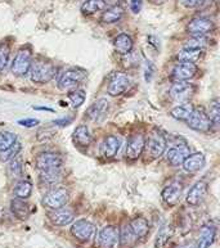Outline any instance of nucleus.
<instances>
[{
    "label": "nucleus",
    "instance_id": "09e8293b",
    "mask_svg": "<svg viewBox=\"0 0 220 248\" xmlns=\"http://www.w3.org/2000/svg\"><path fill=\"white\" fill-rule=\"evenodd\" d=\"M176 248H196V245H194V242H183V243H180V245L176 246Z\"/></svg>",
    "mask_w": 220,
    "mask_h": 248
},
{
    "label": "nucleus",
    "instance_id": "a18cd8bd",
    "mask_svg": "<svg viewBox=\"0 0 220 248\" xmlns=\"http://www.w3.org/2000/svg\"><path fill=\"white\" fill-rule=\"evenodd\" d=\"M179 1L186 8H196L200 0H179Z\"/></svg>",
    "mask_w": 220,
    "mask_h": 248
},
{
    "label": "nucleus",
    "instance_id": "20e7f679",
    "mask_svg": "<svg viewBox=\"0 0 220 248\" xmlns=\"http://www.w3.org/2000/svg\"><path fill=\"white\" fill-rule=\"evenodd\" d=\"M70 200V192L64 186H54L49 192H47L41 200V204L49 210L64 207Z\"/></svg>",
    "mask_w": 220,
    "mask_h": 248
},
{
    "label": "nucleus",
    "instance_id": "aec40b11",
    "mask_svg": "<svg viewBox=\"0 0 220 248\" xmlns=\"http://www.w3.org/2000/svg\"><path fill=\"white\" fill-rule=\"evenodd\" d=\"M120 145H121V141L116 135H107L101 143L99 153L105 159H111L117 155Z\"/></svg>",
    "mask_w": 220,
    "mask_h": 248
},
{
    "label": "nucleus",
    "instance_id": "c9c22d12",
    "mask_svg": "<svg viewBox=\"0 0 220 248\" xmlns=\"http://www.w3.org/2000/svg\"><path fill=\"white\" fill-rule=\"evenodd\" d=\"M21 149H22V145L19 141H16L15 144L11 145L9 148L4 149L0 152V161H3V162H8V161H11V159L16 158L18 153L21 152Z\"/></svg>",
    "mask_w": 220,
    "mask_h": 248
},
{
    "label": "nucleus",
    "instance_id": "c85d7f7f",
    "mask_svg": "<svg viewBox=\"0 0 220 248\" xmlns=\"http://www.w3.org/2000/svg\"><path fill=\"white\" fill-rule=\"evenodd\" d=\"M11 210L13 215L18 217L19 220H26L30 216V206L25 202V200H18V198L12 200Z\"/></svg>",
    "mask_w": 220,
    "mask_h": 248
},
{
    "label": "nucleus",
    "instance_id": "6ab92c4d",
    "mask_svg": "<svg viewBox=\"0 0 220 248\" xmlns=\"http://www.w3.org/2000/svg\"><path fill=\"white\" fill-rule=\"evenodd\" d=\"M49 220L52 221L56 226H66L72 224L75 220V212L71 208L68 207H61L57 210H52L48 215Z\"/></svg>",
    "mask_w": 220,
    "mask_h": 248
},
{
    "label": "nucleus",
    "instance_id": "e433bc0d",
    "mask_svg": "<svg viewBox=\"0 0 220 248\" xmlns=\"http://www.w3.org/2000/svg\"><path fill=\"white\" fill-rule=\"evenodd\" d=\"M68 99L71 102L72 107L74 108H80L82 104L85 103L86 99V93L82 89H74L67 94Z\"/></svg>",
    "mask_w": 220,
    "mask_h": 248
},
{
    "label": "nucleus",
    "instance_id": "de8ad7c7",
    "mask_svg": "<svg viewBox=\"0 0 220 248\" xmlns=\"http://www.w3.org/2000/svg\"><path fill=\"white\" fill-rule=\"evenodd\" d=\"M72 121H74V119H72V117H67V119L64 117V119L57 120V121H54L53 124H54V125H57V126H67V125H70Z\"/></svg>",
    "mask_w": 220,
    "mask_h": 248
},
{
    "label": "nucleus",
    "instance_id": "f257e3e1",
    "mask_svg": "<svg viewBox=\"0 0 220 248\" xmlns=\"http://www.w3.org/2000/svg\"><path fill=\"white\" fill-rule=\"evenodd\" d=\"M29 74L35 84H47L56 76L57 67L50 61L39 58V60L32 61Z\"/></svg>",
    "mask_w": 220,
    "mask_h": 248
},
{
    "label": "nucleus",
    "instance_id": "ddd939ff",
    "mask_svg": "<svg viewBox=\"0 0 220 248\" xmlns=\"http://www.w3.org/2000/svg\"><path fill=\"white\" fill-rule=\"evenodd\" d=\"M183 183L180 180H173L165 186L162 193H161V197H162V201L164 203L169 207H174L176 204L179 203L180 198H182V194H183Z\"/></svg>",
    "mask_w": 220,
    "mask_h": 248
},
{
    "label": "nucleus",
    "instance_id": "dca6fc26",
    "mask_svg": "<svg viewBox=\"0 0 220 248\" xmlns=\"http://www.w3.org/2000/svg\"><path fill=\"white\" fill-rule=\"evenodd\" d=\"M144 147H146V138H144V135H142V134L131 135L126 141V151H125L126 158L130 159V161L138 159L142 155L143 151L146 149Z\"/></svg>",
    "mask_w": 220,
    "mask_h": 248
},
{
    "label": "nucleus",
    "instance_id": "9d476101",
    "mask_svg": "<svg viewBox=\"0 0 220 248\" xmlns=\"http://www.w3.org/2000/svg\"><path fill=\"white\" fill-rule=\"evenodd\" d=\"M180 141L173 143L172 147L165 151V158L172 166H179L183 163L187 155H189V147L187 144V141L183 139H179Z\"/></svg>",
    "mask_w": 220,
    "mask_h": 248
},
{
    "label": "nucleus",
    "instance_id": "a19ab883",
    "mask_svg": "<svg viewBox=\"0 0 220 248\" xmlns=\"http://www.w3.org/2000/svg\"><path fill=\"white\" fill-rule=\"evenodd\" d=\"M209 45V40L205 36H192L189 40L186 41L184 48H190V49H201L206 48Z\"/></svg>",
    "mask_w": 220,
    "mask_h": 248
},
{
    "label": "nucleus",
    "instance_id": "393cba45",
    "mask_svg": "<svg viewBox=\"0 0 220 248\" xmlns=\"http://www.w3.org/2000/svg\"><path fill=\"white\" fill-rule=\"evenodd\" d=\"M113 46H115L116 52L119 54L126 56V54L131 53V50L134 48V41H133L130 35H127L125 32L119 33L113 40Z\"/></svg>",
    "mask_w": 220,
    "mask_h": 248
},
{
    "label": "nucleus",
    "instance_id": "49530a36",
    "mask_svg": "<svg viewBox=\"0 0 220 248\" xmlns=\"http://www.w3.org/2000/svg\"><path fill=\"white\" fill-rule=\"evenodd\" d=\"M211 4H213V0H200L197 4L198 9H201V11H204V9H207L209 7H211Z\"/></svg>",
    "mask_w": 220,
    "mask_h": 248
},
{
    "label": "nucleus",
    "instance_id": "6e6552de",
    "mask_svg": "<svg viewBox=\"0 0 220 248\" xmlns=\"http://www.w3.org/2000/svg\"><path fill=\"white\" fill-rule=\"evenodd\" d=\"M168 147V139L164 134L161 133L160 130H153L151 135L148 137V140H146L147 153H148L152 158H158L164 155Z\"/></svg>",
    "mask_w": 220,
    "mask_h": 248
},
{
    "label": "nucleus",
    "instance_id": "423d86ee",
    "mask_svg": "<svg viewBox=\"0 0 220 248\" xmlns=\"http://www.w3.org/2000/svg\"><path fill=\"white\" fill-rule=\"evenodd\" d=\"M97 233V226L93 222L85 218H80L72 222L71 225V234L78 241L80 242H89L95 237Z\"/></svg>",
    "mask_w": 220,
    "mask_h": 248
},
{
    "label": "nucleus",
    "instance_id": "4468645a",
    "mask_svg": "<svg viewBox=\"0 0 220 248\" xmlns=\"http://www.w3.org/2000/svg\"><path fill=\"white\" fill-rule=\"evenodd\" d=\"M130 84L131 80L126 74H124V72H115L111 76V78H110L107 93L111 96H119L129 89Z\"/></svg>",
    "mask_w": 220,
    "mask_h": 248
},
{
    "label": "nucleus",
    "instance_id": "c03bdc74",
    "mask_svg": "<svg viewBox=\"0 0 220 248\" xmlns=\"http://www.w3.org/2000/svg\"><path fill=\"white\" fill-rule=\"evenodd\" d=\"M143 0H130V11L134 15H138L139 12L142 11Z\"/></svg>",
    "mask_w": 220,
    "mask_h": 248
},
{
    "label": "nucleus",
    "instance_id": "2f4dec72",
    "mask_svg": "<svg viewBox=\"0 0 220 248\" xmlns=\"http://www.w3.org/2000/svg\"><path fill=\"white\" fill-rule=\"evenodd\" d=\"M204 56V50L201 49H190V48H183L178 53V60L180 62H189V63H196L201 60Z\"/></svg>",
    "mask_w": 220,
    "mask_h": 248
},
{
    "label": "nucleus",
    "instance_id": "7ed1b4c3",
    "mask_svg": "<svg viewBox=\"0 0 220 248\" xmlns=\"http://www.w3.org/2000/svg\"><path fill=\"white\" fill-rule=\"evenodd\" d=\"M31 63H32V50L29 45H23L17 50L15 58L12 61V74L17 78H25L30 72Z\"/></svg>",
    "mask_w": 220,
    "mask_h": 248
},
{
    "label": "nucleus",
    "instance_id": "a878e982",
    "mask_svg": "<svg viewBox=\"0 0 220 248\" xmlns=\"http://www.w3.org/2000/svg\"><path fill=\"white\" fill-rule=\"evenodd\" d=\"M129 225H130L133 233L137 235L138 239H143L146 238L149 233V222L146 217H142V216H138V217L131 218L129 221Z\"/></svg>",
    "mask_w": 220,
    "mask_h": 248
},
{
    "label": "nucleus",
    "instance_id": "72a5a7b5",
    "mask_svg": "<svg viewBox=\"0 0 220 248\" xmlns=\"http://www.w3.org/2000/svg\"><path fill=\"white\" fill-rule=\"evenodd\" d=\"M207 117L210 119L213 126H219L220 124V100L218 98H214L209 103L207 108Z\"/></svg>",
    "mask_w": 220,
    "mask_h": 248
},
{
    "label": "nucleus",
    "instance_id": "0eeeda50",
    "mask_svg": "<svg viewBox=\"0 0 220 248\" xmlns=\"http://www.w3.org/2000/svg\"><path fill=\"white\" fill-rule=\"evenodd\" d=\"M194 94H196V85L189 81H175L169 90L170 98L178 103L189 102Z\"/></svg>",
    "mask_w": 220,
    "mask_h": 248
},
{
    "label": "nucleus",
    "instance_id": "cd10ccee",
    "mask_svg": "<svg viewBox=\"0 0 220 248\" xmlns=\"http://www.w3.org/2000/svg\"><path fill=\"white\" fill-rule=\"evenodd\" d=\"M63 180V172L62 169H56V170L41 171L40 172V182L45 186H58Z\"/></svg>",
    "mask_w": 220,
    "mask_h": 248
},
{
    "label": "nucleus",
    "instance_id": "412c9836",
    "mask_svg": "<svg viewBox=\"0 0 220 248\" xmlns=\"http://www.w3.org/2000/svg\"><path fill=\"white\" fill-rule=\"evenodd\" d=\"M217 239V226L213 224H206L201 228L200 239H198L196 248H210Z\"/></svg>",
    "mask_w": 220,
    "mask_h": 248
},
{
    "label": "nucleus",
    "instance_id": "f8f14e48",
    "mask_svg": "<svg viewBox=\"0 0 220 248\" xmlns=\"http://www.w3.org/2000/svg\"><path fill=\"white\" fill-rule=\"evenodd\" d=\"M119 241V229L115 225L103 226L95 238L97 248H113Z\"/></svg>",
    "mask_w": 220,
    "mask_h": 248
},
{
    "label": "nucleus",
    "instance_id": "4c0bfd02",
    "mask_svg": "<svg viewBox=\"0 0 220 248\" xmlns=\"http://www.w3.org/2000/svg\"><path fill=\"white\" fill-rule=\"evenodd\" d=\"M173 237V228L172 226H164L161 228V230L157 234L156 245L158 248L166 247V245L169 243V241L172 239Z\"/></svg>",
    "mask_w": 220,
    "mask_h": 248
},
{
    "label": "nucleus",
    "instance_id": "a211bd4d",
    "mask_svg": "<svg viewBox=\"0 0 220 248\" xmlns=\"http://www.w3.org/2000/svg\"><path fill=\"white\" fill-rule=\"evenodd\" d=\"M207 190H209L207 184L205 182H202V180L193 184V186L189 189V192L187 193V203L189 204L190 207H197V206H200L206 200Z\"/></svg>",
    "mask_w": 220,
    "mask_h": 248
},
{
    "label": "nucleus",
    "instance_id": "2eb2a0df",
    "mask_svg": "<svg viewBox=\"0 0 220 248\" xmlns=\"http://www.w3.org/2000/svg\"><path fill=\"white\" fill-rule=\"evenodd\" d=\"M197 64L189 62H178L172 70V78L174 81H189L197 75Z\"/></svg>",
    "mask_w": 220,
    "mask_h": 248
},
{
    "label": "nucleus",
    "instance_id": "473e14b6",
    "mask_svg": "<svg viewBox=\"0 0 220 248\" xmlns=\"http://www.w3.org/2000/svg\"><path fill=\"white\" fill-rule=\"evenodd\" d=\"M106 5V0H85L81 5V12L86 16L94 15L97 12L105 11Z\"/></svg>",
    "mask_w": 220,
    "mask_h": 248
},
{
    "label": "nucleus",
    "instance_id": "c756f323",
    "mask_svg": "<svg viewBox=\"0 0 220 248\" xmlns=\"http://www.w3.org/2000/svg\"><path fill=\"white\" fill-rule=\"evenodd\" d=\"M124 16V8L121 5H113L103 12L101 17V21L106 25H111V23L119 22L120 19L123 18Z\"/></svg>",
    "mask_w": 220,
    "mask_h": 248
},
{
    "label": "nucleus",
    "instance_id": "1a4fd4ad",
    "mask_svg": "<svg viewBox=\"0 0 220 248\" xmlns=\"http://www.w3.org/2000/svg\"><path fill=\"white\" fill-rule=\"evenodd\" d=\"M186 123L189 129L198 133H210L213 130V124L207 117V113L202 108H194L192 115Z\"/></svg>",
    "mask_w": 220,
    "mask_h": 248
},
{
    "label": "nucleus",
    "instance_id": "79ce46f5",
    "mask_svg": "<svg viewBox=\"0 0 220 248\" xmlns=\"http://www.w3.org/2000/svg\"><path fill=\"white\" fill-rule=\"evenodd\" d=\"M153 75H155V66L152 64V62H147L146 67H144V78L147 82L152 81Z\"/></svg>",
    "mask_w": 220,
    "mask_h": 248
},
{
    "label": "nucleus",
    "instance_id": "37998d69",
    "mask_svg": "<svg viewBox=\"0 0 220 248\" xmlns=\"http://www.w3.org/2000/svg\"><path fill=\"white\" fill-rule=\"evenodd\" d=\"M40 124V121L36 119H25V120H19L18 125L23 126V127H35Z\"/></svg>",
    "mask_w": 220,
    "mask_h": 248
},
{
    "label": "nucleus",
    "instance_id": "f704fd0d",
    "mask_svg": "<svg viewBox=\"0 0 220 248\" xmlns=\"http://www.w3.org/2000/svg\"><path fill=\"white\" fill-rule=\"evenodd\" d=\"M22 161L19 158H13L9 161L7 166V174L11 179H18L22 176Z\"/></svg>",
    "mask_w": 220,
    "mask_h": 248
},
{
    "label": "nucleus",
    "instance_id": "39448f33",
    "mask_svg": "<svg viewBox=\"0 0 220 248\" xmlns=\"http://www.w3.org/2000/svg\"><path fill=\"white\" fill-rule=\"evenodd\" d=\"M62 165H63V158L60 153L47 151V152L39 153L35 157V167L39 172L62 169Z\"/></svg>",
    "mask_w": 220,
    "mask_h": 248
},
{
    "label": "nucleus",
    "instance_id": "b1692460",
    "mask_svg": "<svg viewBox=\"0 0 220 248\" xmlns=\"http://www.w3.org/2000/svg\"><path fill=\"white\" fill-rule=\"evenodd\" d=\"M138 238L133 233L129 222L127 224H124L121 226V229L119 230V243L121 248H133L135 247V245L138 243Z\"/></svg>",
    "mask_w": 220,
    "mask_h": 248
},
{
    "label": "nucleus",
    "instance_id": "4be33fe9",
    "mask_svg": "<svg viewBox=\"0 0 220 248\" xmlns=\"http://www.w3.org/2000/svg\"><path fill=\"white\" fill-rule=\"evenodd\" d=\"M206 163V158L204 153H192V155H187V158L183 161V169L186 172H189V174H194V172H197L201 169H204Z\"/></svg>",
    "mask_w": 220,
    "mask_h": 248
},
{
    "label": "nucleus",
    "instance_id": "58836bf2",
    "mask_svg": "<svg viewBox=\"0 0 220 248\" xmlns=\"http://www.w3.org/2000/svg\"><path fill=\"white\" fill-rule=\"evenodd\" d=\"M17 141V135L12 131H0V152L9 148Z\"/></svg>",
    "mask_w": 220,
    "mask_h": 248
},
{
    "label": "nucleus",
    "instance_id": "f3484780",
    "mask_svg": "<svg viewBox=\"0 0 220 248\" xmlns=\"http://www.w3.org/2000/svg\"><path fill=\"white\" fill-rule=\"evenodd\" d=\"M109 109L110 102L106 98H101L86 109V117L94 123H102L109 113Z\"/></svg>",
    "mask_w": 220,
    "mask_h": 248
},
{
    "label": "nucleus",
    "instance_id": "9b49d317",
    "mask_svg": "<svg viewBox=\"0 0 220 248\" xmlns=\"http://www.w3.org/2000/svg\"><path fill=\"white\" fill-rule=\"evenodd\" d=\"M214 29H215V23L206 17H196L190 19L186 27L187 32L190 36H206L210 32H213Z\"/></svg>",
    "mask_w": 220,
    "mask_h": 248
},
{
    "label": "nucleus",
    "instance_id": "7c9ffc66",
    "mask_svg": "<svg viewBox=\"0 0 220 248\" xmlns=\"http://www.w3.org/2000/svg\"><path fill=\"white\" fill-rule=\"evenodd\" d=\"M32 193V183L27 179H21L16 183L15 189H13V194L16 198L18 200H27L29 197H31Z\"/></svg>",
    "mask_w": 220,
    "mask_h": 248
},
{
    "label": "nucleus",
    "instance_id": "bb28decb",
    "mask_svg": "<svg viewBox=\"0 0 220 248\" xmlns=\"http://www.w3.org/2000/svg\"><path fill=\"white\" fill-rule=\"evenodd\" d=\"M194 109V106L189 102H184V103H180L179 106H176L170 111V116L173 119L178 120V121H184L186 123L187 120L189 119V116L192 115V112Z\"/></svg>",
    "mask_w": 220,
    "mask_h": 248
},
{
    "label": "nucleus",
    "instance_id": "8fccbe9b",
    "mask_svg": "<svg viewBox=\"0 0 220 248\" xmlns=\"http://www.w3.org/2000/svg\"><path fill=\"white\" fill-rule=\"evenodd\" d=\"M34 109H37V111H49V112H53L52 108H48V107H32Z\"/></svg>",
    "mask_w": 220,
    "mask_h": 248
},
{
    "label": "nucleus",
    "instance_id": "5701e85b",
    "mask_svg": "<svg viewBox=\"0 0 220 248\" xmlns=\"http://www.w3.org/2000/svg\"><path fill=\"white\" fill-rule=\"evenodd\" d=\"M72 139H74L75 144L78 145V147H81V148H88L93 143L92 133H90L89 127L86 125H79L74 130Z\"/></svg>",
    "mask_w": 220,
    "mask_h": 248
},
{
    "label": "nucleus",
    "instance_id": "3c124183",
    "mask_svg": "<svg viewBox=\"0 0 220 248\" xmlns=\"http://www.w3.org/2000/svg\"><path fill=\"white\" fill-rule=\"evenodd\" d=\"M152 1L156 4H161V3H164V1H166V0H152Z\"/></svg>",
    "mask_w": 220,
    "mask_h": 248
},
{
    "label": "nucleus",
    "instance_id": "ea45409f",
    "mask_svg": "<svg viewBox=\"0 0 220 248\" xmlns=\"http://www.w3.org/2000/svg\"><path fill=\"white\" fill-rule=\"evenodd\" d=\"M11 56V46L8 43H0V74L5 71Z\"/></svg>",
    "mask_w": 220,
    "mask_h": 248
},
{
    "label": "nucleus",
    "instance_id": "f03ea898",
    "mask_svg": "<svg viewBox=\"0 0 220 248\" xmlns=\"http://www.w3.org/2000/svg\"><path fill=\"white\" fill-rule=\"evenodd\" d=\"M86 76H88V72L84 68L70 67L60 75L57 86H58V89L63 90V92H71L74 89H78L79 85H81Z\"/></svg>",
    "mask_w": 220,
    "mask_h": 248
}]
</instances>
